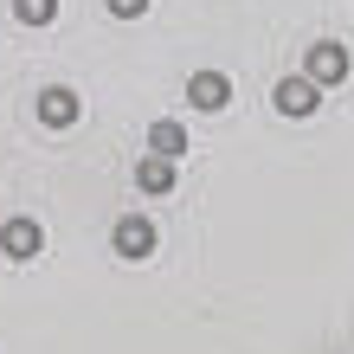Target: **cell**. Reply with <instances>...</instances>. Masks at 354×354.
Returning a JSON list of instances; mask_svg holds the SVG:
<instances>
[{
    "label": "cell",
    "instance_id": "6da1fadb",
    "mask_svg": "<svg viewBox=\"0 0 354 354\" xmlns=\"http://www.w3.org/2000/svg\"><path fill=\"white\" fill-rule=\"evenodd\" d=\"M303 71L316 77V84H342V77H348V46H335V39H316Z\"/></svg>",
    "mask_w": 354,
    "mask_h": 354
},
{
    "label": "cell",
    "instance_id": "7a4b0ae2",
    "mask_svg": "<svg viewBox=\"0 0 354 354\" xmlns=\"http://www.w3.org/2000/svg\"><path fill=\"white\" fill-rule=\"evenodd\" d=\"M316 91H322V84L303 71V77H283V84L270 91V103H277L283 116H316Z\"/></svg>",
    "mask_w": 354,
    "mask_h": 354
},
{
    "label": "cell",
    "instance_id": "3957f363",
    "mask_svg": "<svg viewBox=\"0 0 354 354\" xmlns=\"http://www.w3.org/2000/svg\"><path fill=\"white\" fill-rule=\"evenodd\" d=\"M77 116H84V103H77V91H65V84L39 91V122H46V129H71Z\"/></svg>",
    "mask_w": 354,
    "mask_h": 354
},
{
    "label": "cell",
    "instance_id": "277c9868",
    "mask_svg": "<svg viewBox=\"0 0 354 354\" xmlns=\"http://www.w3.org/2000/svg\"><path fill=\"white\" fill-rule=\"evenodd\" d=\"M110 245L122 258H149L155 252V225L142 219V213H129V219H116V232H110Z\"/></svg>",
    "mask_w": 354,
    "mask_h": 354
},
{
    "label": "cell",
    "instance_id": "5b68a950",
    "mask_svg": "<svg viewBox=\"0 0 354 354\" xmlns=\"http://www.w3.org/2000/svg\"><path fill=\"white\" fill-rule=\"evenodd\" d=\"M187 103H194V110H225V103H232V77L200 71L194 84H187Z\"/></svg>",
    "mask_w": 354,
    "mask_h": 354
},
{
    "label": "cell",
    "instance_id": "8992f818",
    "mask_svg": "<svg viewBox=\"0 0 354 354\" xmlns=\"http://www.w3.org/2000/svg\"><path fill=\"white\" fill-rule=\"evenodd\" d=\"M39 245H46V232H39L32 219H7V225H0V252H7V258H32Z\"/></svg>",
    "mask_w": 354,
    "mask_h": 354
},
{
    "label": "cell",
    "instance_id": "52a82bcc",
    "mask_svg": "<svg viewBox=\"0 0 354 354\" xmlns=\"http://www.w3.org/2000/svg\"><path fill=\"white\" fill-rule=\"evenodd\" d=\"M136 180H142V194H168V187L180 180V161L174 155H155V161H142V168H136Z\"/></svg>",
    "mask_w": 354,
    "mask_h": 354
},
{
    "label": "cell",
    "instance_id": "ba28073f",
    "mask_svg": "<svg viewBox=\"0 0 354 354\" xmlns=\"http://www.w3.org/2000/svg\"><path fill=\"white\" fill-rule=\"evenodd\" d=\"M149 149H155V155H180V149H187V129H180L174 116H161L155 129H149Z\"/></svg>",
    "mask_w": 354,
    "mask_h": 354
},
{
    "label": "cell",
    "instance_id": "9c48e42d",
    "mask_svg": "<svg viewBox=\"0 0 354 354\" xmlns=\"http://www.w3.org/2000/svg\"><path fill=\"white\" fill-rule=\"evenodd\" d=\"M13 13L26 19V26H46V19L58 13V0H13Z\"/></svg>",
    "mask_w": 354,
    "mask_h": 354
},
{
    "label": "cell",
    "instance_id": "30bf717a",
    "mask_svg": "<svg viewBox=\"0 0 354 354\" xmlns=\"http://www.w3.org/2000/svg\"><path fill=\"white\" fill-rule=\"evenodd\" d=\"M110 13L116 19H142V13H149V0H110Z\"/></svg>",
    "mask_w": 354,
    "mask_h": 354
}]
</instances>
